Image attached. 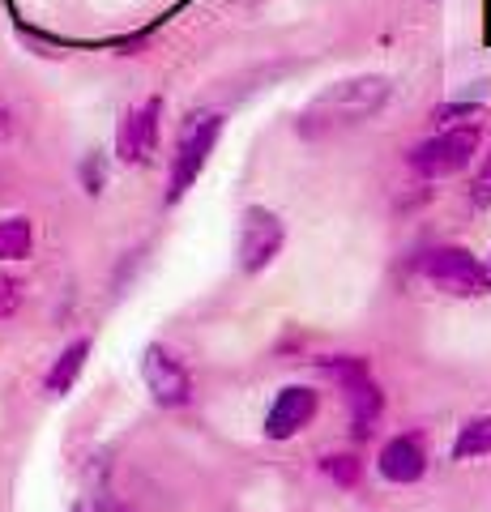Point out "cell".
<instances>
[{"label":"cell","mask_w":491,"mask_h":512,"mask_svg":"<svg viewBox=\"0 0 491 512\" xmlns=\"http://www.w3.org/2000/svg\"><path fill=\"white\" fill-rule=\"evenodd\" d=\"M13 133V111L5 107V103H0V141H5Z\"/></svg>","instance_id":"cell-21"},{"label":"cell","mask_w":491,"mask_h":512,"mask_svg":"<svg viewBox=\"0 0 491 512\" xmlns=\"http://www.w3.org/2000/svg\"><path fill=\"white\" fill-rule=\"evenodd\" d=\"M86 355H90V342H86V338H77L73 346H65V350H60V359L52 363V372H47L43 389L52 393V397H65V393L73 389V380L82 376V367H86Z\"/></svg>","instance_id":"cell-11"},{"label":"cell","mask_w":491,"mask_h":512,"mask_svg":"<svg viewBox=\"0 0 491 512\" xmlns=\"http://www.w3.org/2000/svg\"><path fill=\"white\" fill-rule=\"evenodd\" d=\"M316 410H321V397H316V389H308V384H287L278 397H274V406L265 410V440H291L299 436L312 419H316Z\"/></svg>","instance_id":"cell-8"},{"label":"cell","mask_w":491,"mask_h":512,"mask_svg":"<svg viewBox=\"0 0 491 512\" xmlns=\"http://www.w3.org/2000/svg\"><path fill=\"white\" fill-rule=\"evenodd\" d=\"M218 133H223V116H197L184 128L176 154H171V171H167V201L176 205L188 188L197 184V175L210 163V154L218 146Z\"/></svg>","instance_id":"cell-3"},{"label":"cell","mask_w":491,"mask_h":512,"mask_svg":"<svg viewBox=\"0 0 491 512\" xmlns=\"http://www.w3.org/2000/svg\"><path fill=\"white\" fill-rule=\"evenodd\" d=\"M423 274L432 278L440 291H449L457 299H474V295H487L491 291V274L487 265H479L466 248L445 244V248H432L423 261Z\"/></svg>","instance_id":"cell-4"},{"label":"cell","mask_w":491,"mask_h":512,"mask_svg":"<svg viewBox=\"0 0 491 512\" xmlns=\"http://www.w3.org/2000/svg\"><path fill=\"white\" fill-rule=\"evenodd\" d=\"M321 372L334 376L342 389H351V384H359V380L372 376V372H368V359H359V355H329V359H321Z\"/></svg>","instance_id":"cell-14"},{"label":"cell","mask_w":491,"mask_h":512,"mask_svg":"<svg viewBox=\"0 0 491 512\" xmlns=\"http://www.w3.org/2000/svg\"><path fill=\"white\" fill-rule=\"evenodd\" d=\"M158 116H163V99H146V103L124 111L120 128H116V158L120 163H129V167L150 163L154 141H158Z\"/></svg>","instance_id":"cell-6"},{"label":"cell","mask_w":491,"mask_h":512,"mask_svg":"<svg viewBox=\"0 0 491 512\" xmlns=\"http://www.w3.org/2000/svg\"><path fill=\"white\" fill-rule=\"evenodd\" d=\"M457 116H470V120H474V116H479V107H470V103H445V107H436V111H432V120H436V124H453Z\"/></svg>","instance_id":"cell-19"},{"label":"cell","mask_w":491,"mask_h":512,"mask_svg":"<svg viewBox=\"0 0 491 512\" xmlns=\"http://www.w3.org/2000/svg\"><path fill=\"white\" fill-rule=\"evenodd\" d=\"M321 470L334 478L338 487H355V483H359V474H363L359 457H351V453H329V457L321 461Z\"/></svg>","instance_id":"cell-15"},{"label":"cell","mask_w":491,"mask_h":512,"mask_svg":"<svg viewBox=\"0 0 491 512\" xmlns=\"http://www.w3.org/2000/svg\"><path fill=\"white\" fill-rule=\"evenodd\" d=\"M479 146H483L479 124H462V128H445V133L419 141L406 163L415 175H423V180H449V175L466 171L474 163Z\"/></svg>","instance_id":"cell-2"},{"label":"cell","mask_w":491,"mask_h":512,"mask_svg":"<svg viewBox=\"0 0 491 512\" xmlns=\"http://www.w3.org/2000/svg\"><path fill=\"white\" fill-rule=\"evenodd\" d=\"M487 274H491V256H487Z\"/></svg>","instance_id":"cell-22"},{"label":"cell","mask_w":491,"mask_h":512,"mask_svg":"<svg viewBox=\"0 0 491 512\" xmlns=\"http://www.w3.org/2000/svg\"><path fill=\"white\" fill-rule=\"evenodd\" d=\"M18 303H22V286H18V278L0 269V320L18 312Z\"/></svg>","instance_id":"cell-16"},{"label":"cell","mask_w":491,"mask_h":512,"mask_svg":"<svg viewBox=\"0 0 491 512\" xmlns=\"http://www.w3.org/2000/svg\"><path fill=\"white\" fill-rule=\"evenodd\" d=\"M282 218L274 210H265V205H248L240 214V269L244 274H261V269L274 265V256L282 252Z\"/></svg>","instance_id":"cell-5"},{"label":"cell","mask_w":491,"mask_h":512,"mask_svg":"<svg viewBox=\"0 0 491 512\" xmlns=\"http://www.w3.org/2000/svg\"><path fill=\"white\" fill-rule=\"evenodd\" d=\"M82 180H86V192H90V197H99V192H103V184H107L103 158H86V163H82Z\"/></svg>","instance_id":"cell-17"},{"label":"cell","mask_w":491,"mask_h":512,"mask_svg":"<svg viewBox=\"0 0 491 512\" xmlns=\"http://www.w3.org/2000/svg\"><path fill=\"white\" fill-rule=\"evenodd\" d=\"M376 466H380V474H385L389 483L410 487V483H419V478L427 474V453H423L419 436H393L385 448H380Z\"/></svg>","instance_id":"cell-9"},{"label":"cell","mask_w":491,"mask_h":512,"mask_svg":"<svg viewBox=\"0 0 491 512\" xmlns=\"http://www.w3.org/2000/svg\"><path fill=\"white\" fill-rule=\"evenodd\" d=\"M470 201L474 205H491V154H487V163L479 167V180H474V188H470Z\"/></svg>","instance_id":"cell-18"},{"label":"cell","mask_w":491,"mask_h":512,"mask_svg":"<svg viewBox=\"0 0 491 512\" xmlns=\"http://www.w3.org/2000/svg\"><path fill=\"white\" fill-rule=\"evenodd\" d=\"M30 248H35V222L22 214L0 218V261H26Z\"/></svg>","instance_id":"cell-12"},{"label":"cell","mask_w":491,"mask_h":512,"mask_svg":"<svg viewBox=\"0 0 491 512\" xmlns=\"http://www.w3.org/2000/svg\"><path fill=\"white\" fill-rule=\"evenodd\" d=\"M346 406H351V427H355V436L359 440H368L376 423H380V414H385V393H380V384L368 376V380H359L346 389Z\"/></svg>","instance_id":"cell-10"},{"label":"cell","mask_w":491,"mask_h":512,"mask_svg":"<svg viewBox=\"0 0 491 512\" xmlns=\"http://www.w3.org/2000/svg\"><path fill=\"white\" fill-rule=\"evenodd\" d=\"M491 453V414H479V419H466L462 431L453 440V457L457 461H474Z\"/></svg>","instance_id":"cell-13"},{"label":"cell","mask_w":491,"mask_h":512,"mask_svg":"<svg viewBox=\"0 0 491 512\" xmlns=\"http://www.w3.org/2000/svg\"><path fill=\"white\" fill-rule=\"evenodd\" d=\"M141 376H146V389L154 393L158 406H188L193 402V376H188V367L171 355V350L146 346Z\"/></svg>","instance_id":"cell-7"},{"label":"cell","mask_w":491,"mask_h":512,"mask_svg":"<svg viewBox=\"0 0 491 512\" xmlns=\"http://www.w3.org/2000/svg\"><path fill=\"white\" fill-rule=\"evenodd\" d=\"M385 103H389V82L385 77H376V73L346 77V82L321 90L304 107V116H299V133H308V137L338 133V128H351V124H363L368 116H376Z\"/></svg>","instance_id":"cell-1"},{"label":"cell","mask_w":491,"mask_h":512,"mask_svg":"<svg viewBox=\"0 0 491 512\" xmlns=\"http://www.w3.org/2000/svg\"><path fill=\"white\" fill-rule=\"evenodd\" d=\"M86 512H129L124 508L116 495H107V491H99V495H90V504H86Z\"/></svg>","instance_id":"cell-20"}]
</instances>
